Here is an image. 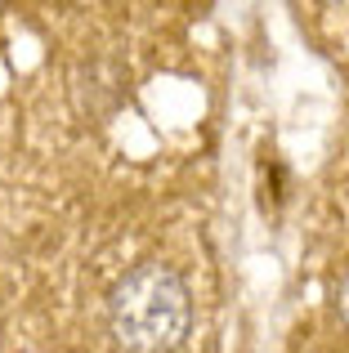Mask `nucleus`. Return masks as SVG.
I'll return each instance as SVG.
<instances>
[{
  "label": "nucleus",
  "mask_w": 349,
  "mask_h": 353,
  "mask_svg": "<svg viewBox=\"0 0 349 353\" xmlns=\"http://www.w3.org/2000/svg\"><path fill=\"white\" fill-rule=\"evenodd\" d=\"M336 304H341V318L349 322V273L341 277V291H336Z\"/></svg>",
  "instance_id": "f03ea898"
},
{
  "label": "nucleus",
  "mask_w": 349,
  "mask_h": 353,
  "mask_svg": "<svg viewBox=\"0 0 349 353\" xmlns=\"http://www.w3.org/2000/svg\"><path fill=\"white\" fill-rule=\"evenodd\" d=\"M108 327L126 353H170L188 336V291L174 268L157 259L130 268L112 286Z\"/></svg>",
  "instance_id": "f257e3e1"
}]
</instances>
